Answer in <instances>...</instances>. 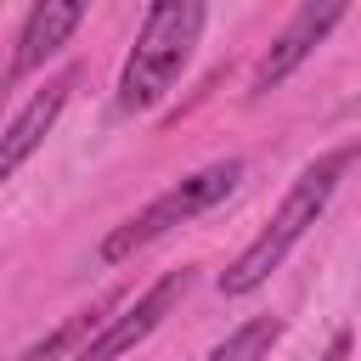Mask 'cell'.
I'll return each instance as SVG.
<instances>
[{
  "label": "cell",
  "instance_id": "obj_1",
  "mask_svg": "<svg viewBox=\"0 0 361 361\" xmlns=\"http://www.w3.org/2000/svg\"><path fill=\"white\" fill-rule=\"evenodd\" d=\"M355 164V141H344V147H333V152H322L293 186H288V197H282V209L271 214V226L220 271V293L226 299H243V293H254L282 259H288V248L316 226V214L327 209V197L338 192V180H344V169Z\"/></svg>",
  "mask_w": 361,
  "mask_h": 361
},
{
  "label": "cell",
  "instance_id": "obj_2",
  "mask_svg": "<svg viewBox=\"0 0 361 361\" xmlns=\"http://www.w3.org/2000/svg\"><path fill=\"white\" fill-rule=\"evenodd\" d=\"M203 6L197 0H158L147 6L141 17V34L124 56V73H118V107L124 113H147L186 68L192 45H197V28H203Z\"/></svg>",
  "mask_w": 361,
  "mask_h": 361
},
{
  "label": "cell",
  "instance_id": "obj_3",
  "mask_svg": "<svg viewBox=\"0 0 361 361\" xmlns=\"http://www.w3.org/2000/svg\"><path fill=\"white\" fill-rule=\"evenodd\" d=\"M237 180H243V164H237V158H220V164H209V169H197V175L175 180V186H169V192H158L141 214H130L124 226H113V231L102 237V259H107V265L130 259L135 248L158 243V237H164V231H175L180 220H192V214L214 209L220 197H231V186H237Z\"/></svg>",
  "mask_w": 361,
  "mask_h": 361
},
{
  "label": "cell",
  "instance_id": "obj_4",
  "mask_svg": "<svg viewBox=\"0 0 361 361\" xmlns=\"http://www.w3.org/2000/svg\"><path fill=\"white\" fill-rule=\"evenodd\" d=\"M186 282H192L186 271H169V276H158V282H152L141 299L118 305V316H107V322L96 327V338H90V344H85L73 361H118L124 350H135V344H141V338H147V333H152V327H158V322L175 310V299L186 293Z\"/></svg>",
  "mask_w": 361,
  "mask_h": 361
},
{
  "label": "cell",
  "instance_id": "obj_5",
  "mask_svg": "<svg viewBox=\"0 0 361 361\" xmlns=\"http://www.w3.org/2000/svg\"><path fill=\"white\" fill-rule=\"evenodd\" d=\"M344 17H350L344 0H322V6L310 0V6H299L293 23H288V28L276 34V45L265 51V62L254 68V96H265L271 85H282V79H288V73H293V68H299V62H305V56H310V51L344 23Z\"/></svg>",
  "mask_w": 361,
  "mask_h": 361
},
{
  "label": "cell",
  "instance_id": "obj_6",
  "mask_svg": "<svg viewBox=\"0 0 361 361\" xmlns=\"http://www.w3.org/2000/svg\"><path fill=\"white\" fill-rule=\"evenodd\" d=\"M68 90H73V73H62V79H51L6 130H0V186L17 175V164L23 158H34L39 152V141L51 135V124H56V113L68 107Z\"/></svg>",
  "mask_w": 361,
  "mask_h": 361
},
{
  "label": "cell",
  "instance_id": "obj_7",
  "mask_svg": "<svg viewBox=\"0 0 361 361\" xmlns=\"http://www.w3.org/2000/svg\"><path fill=\"white\" fill-rule=\"evenodd\" d=\"M79 17H85L79 0H45V6H34L28 23H23V34H17V51H11V79L34 73L45 56H56L68 45V34L79 28Z\"/></svg>",
  "mask_w": 361,
  "mask_h": 361
},
{
  "label": "cell",
  "instance_id": "obj_8",
  "mask_svg": "<svg viewBox=\"0 0 361 361\" xmlns=\"http://www.w3.org/2000/svg\"><path fill=\"white\" fill-rule=\"evenodd\" d=\"M118 305H124V288H107V293H102L96 305L73 310V316H68L62 327H51V333H45L39 344H28V350H23L17 361H62V355L73 361V355H79V350H85V344L96 338V327H102V322H107V316H113Z\"/></svg>",
  "mask_w": 361,
  "mask_h": 361
},
{
  "label": "cell",
  "instance_id": "obj_9",
  "mask_svg": "<svg viewBox=\"0 0 361 361\" xmlns=\"http://www.w3.org/2000/svg\"><path fill=\"white\" fill-rule=\"evenodd\" d=\"M282 338V322L276 316H254V322H243L226 344H214L203 361H265V350Z\"/></svg>",
  "mask_w": 361,
  "mask_h": 361
},
{
  "label": "cell",
  "instance_id": "obj_10",
  "mask_svg": "<svg viewBox=\"0 0 361 361\" xmlns=\"http://www.w3.org/2000/svg\"><path fill=\"white\" fill-rule=\"evenodd\" d=\"M344 355H350V333H338V338H333V350H327L322 361H344Z\"/></svg>",
  "mask_w": 361,
  "mask_h": 361
},
{
  "label": "cell",
  "instance_id": "obj_11",
  "mask_svg": "<svg viewBox=\"0 0 361 361\" xmlns=\"http://www.w3.org/2000/svg\"><path fill=\"white\" fill-rule=\"evenodd\" d=\"M0 96H6V85H0Z\"/></svg>",
  "mask_w": 361,
  "mask_h": 361
}]
</instances>
